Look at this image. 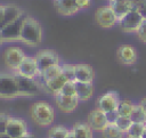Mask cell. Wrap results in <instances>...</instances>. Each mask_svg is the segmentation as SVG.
<instances>
[{
    "label": "cell",
    "mask_w": 146,
    "mask_h": 138,
    "mask_svg": "<svg viewBox=\"0 0 146 138\" xmlns=\"http://www.w3.org/2000/svg\"><path fill=\"white\" fill-rule=\"evenodd\" d=\"M42 26L41 24L31 16H24L19 41L29 47H38L42 42Z\"/></svg>",
    "instance_id": "obj_1"
},
{
    "label": "cell",
    "mask_w": 146,
    "mask_h": 138,
    "mask_svg": "<svg viewBox=\"0 0 146 138\" xmlns=\"http://www.w3.org/2000/svg\"><path fill=\"white\" fill-rule=\"evenodd\" d=\"M32 120L40 127H49L55 121V108L46 100H38L30 107Z\"/></svg>",
    "instance_id": "obj_2"
},
{
    "label": "cell",
    "mask_w": 146,
    "mask_h": 138,
    "mask_svg": "<svg viewBox=\"0 0 146 138\" xmlns=\"http://www.w3.org/2000/svg\"><path fill=\"white\" fill-rule=\"evenodd\" d=\"M17 97H21V95L15 73H0V98L15 99Z\"/></svg>",
    "instance_id": "obj_3"
},
{
    "label": "cell",
    "mask_w": 146,
    "mask_h": 138,
    "mask_svg": "<svg viewBox=\"0 0 146 138\" xmlns=\"http://www.w3.org/2000/svg\"><path fill=\"white\" fill-rule=\"evenodd\" d=\"M15 75H16L17 86H18L21 97H35V96L44 92L42 83L38 82L35 79L21 76L16 73H15Z\"/></svg>",
    "instance_id": "obj_4"
},
{
    "label": "cell",
    "mask_w": 146,
    "mask_h": 138,
    "mask_svg": "<svg viewBox=\"0 0 146 138\" xmlns=\"http://www.w3.org/2000/svg\"><path fill=\"white\" fill-rule=\"evenodd\" d=\"M95 21L102 29H112L117 25V17L110 5L102 6L95 11Z\"/></svg>",
    "instance_id": "obj_5"
},
{
    "label": "cell",
    "mask_w": 146,
    "mask_h": 138,
    "mask_svg": "<svg viewBox=\"0 0 146 138\" xmlns=\"http://www.w3.org/2000/svg\"><path fill=\"white\" fill-rule=\"evenodd\" d=\"M34 58H35L40 75L46 70H48L49 67L57 65V64H60L58 54L52 49H42L35 54Z\"/></svg>",
    "instance_id": "obj_6"
},
{
    "label": "cell",
    "mask_w": 146,
    "mask_h": 138,
    "mask_svg": "<svg viewBox=\"0 0 146 138\" xmlns=\"http://www.w3.org/2000/svg\"><path fill=\"white\" fill-rule=\"evenodd\" d=\"M144 21V17L136 10L131 9L127 15H124L121 19H119L117 25L121 29V31L125 33H136L141 25Z\"/></svg>",
    "instance_id": "obj_7"
},
{
    "label": "cell",
    "mask_w": 146,
    "mask_h": 138,
    "mask_svg": "<svg viewBox=\"0 0 146 138\" xmlns=\"http://www.w3.org/2000/svg\"><path fill=\"white\" fill-rule=\"evenodd\" d=\"M119 102H120V98L116 91H106L105 94H103L97 98L96 107L103 111L104 113L112 112V111H116Z\"/></svg>",
    "instance_id": "obj_8"
},
{
    "label": "cell",
    "mask_w": 146,
    "mask_h": 138,
    "mask_svg": "<svg viewBox=\"0 0 146 138\" xmlns=\"http://www.w3.org/2000/svg\"><path fill=\"white\" fill-rule=\"evenodd\" d=\"M25 57H26L25 52L19 47H9L5 51V55H3L6 65L14 72H16V70L22 64V62L25 59Z\"/></svg>",
    "instance_id": "obj_9"
},
{
    "label": "cell",
    "mask_w": 146,
    "mask_h": 138,
    "mask_svg": "<svg viewBox=\"0 0 146 138\" xmlns=\"http://www.w3.org/2000/svg\"><path fill=\"white\" fill-rule=\"evenodd\" d=\"M23 17H21L19 19L6 25L5 27H2L0 30V34L1 38L3 40V42H16L19 41L21 38V27H22V23H23Z\"/></svg>",
    "instance_id": "obj_10"
},
{
    "label": "cell",
    "mask_w": 146,
    "mask_h": 138,
    "mask_svg": "<svg viewBox=\"0 0 146 138\" xmlns=\"http://www.w3.org/2000/svg\"><path fill=\"white\" fill-rule=\"evenodd\" d=\"M16 74L21 75V76H25V78H31V79H35L38 76H40L39 74V68L35 62L34 56H26L25 59L22 62V64L18 66V68L15 72Z\"/></svg>",
    "instance_id": "obj_11"
},
{
    "label": "cell",
    "mask_w": 146,
    "mask_h": 138,
    "mask_svg": "<svg viewBox=\"0 0 146 138\" xmlns=\"http://www.w3.org/2000/svg\"><path fill=\"white\" fill-rule=\"evenodd\" d=\"M6 132L11 138H18V137L25 135L26 132H29V127H27V123L24 119L11 116L9 122H8Z\"/></svg>",
    "instance_id": "obj_12"
},
{
    "label": "cell",
    "mask_w": 146,
    "mask_h": 138,
    "mask_svg": "<svg viewBox=\"0 0 146 138\" xmlns=\"http://www.w3.org/2000/svg\"><path fill=\"white\" fill-rule=\"evenodd\" d=\"M54 98H55V103H56L57 108L63 113H72L73 111L76 109L79 102H80L76 96L70 97V96H64L60 94L55 95Z\"/></svg>",
    "instance_id": "obj_13"
},
{
    "label": "cell",
    "mask_w": 146,
    "mask_h": 138,
    "mask_svg": "<svg viewBox=\"0 0 146 138\" xmlns=\"http://www.w3.org/2000/svg\"><path fill=\"white\" fill-rule=\"evenodd\" d=\"M87 123L91 127V129L94 131H98V132L103 131L106 128V125L108 124L107 120H106V116H105V113L103 111H100L99 108H97V107L88 114Z\"/></svg>",
    "instance_id": "obj_14"
},
{
    "label": "cell",
    "mask_w": 146,
    "mask_h": 138,
    "mask_svg": "<svg viewBox=\"0 0 146 138\" xmlns=\"http://www.w3.org/2000/svg\"><path fill=\"white\" fill-rule=\"evenodd\" d=\"M117 59L121 64L130 66L137 62V51L130 44H121L116 51Z\"/></svg>",
    "instance_id": "obj_15"
},
{
    "label": "cell",
    "mask_w": 146,
    "mask_h": 138,
    "mask_svg": "<svg viewBox=\"0 0 146 138\" xmlns=\"http://www.w3.org/2000/svg\"><path fill=\"white\" fill-rule=\"evenodd\" d=\"M74 68H75V81L88 82V83L94 82L95 71L90 64L78 63V64H74Z\"/></svg>",
    "instance_id": "obj_16"
},
{
    "label": "cell",
    "mask_w": 146,
    "mask_h": 138,
    "mask_svg": "<svg viewBox=\"0 0 146 138\" xmlns=\"http://www.w3.org/2000/svg\"><path fill=\"white\" fill-rule=\"evenodd\" d=\"M23 16H24V11L18 6H16V5H5V13H3L2 21L0 23V30L2 27H5L6 25L19 19Z\"/></svg>",
    "instance_id": "obj_17"
},
{
    "label": "cell",
    "mask_w": 146,
    "mask_h": 138,
    "mask_svg": "<svg viewBox=\"0 0 146 138\" xmlns=\"http://www.w3.org/2000/svg\"><path fill=\"white\" fill-rule=\"evenodd\" d=\"M54 6L62 16H73L80 11L75 0H54Z\"/></svg>",
    "instance_id": "obj_18"
},
{
    "label": "cell",
    "mask_w": 146,
    "mask_h": 138,
    "mask_svg": "<svg viewBox=\"0 0 146 138\" xmlns=\"http://www.w3.org/2000/svg\"><path fill=\"white\" fill-rule=\"evenodd\" d=\"M66 82H68L67 78H66L63 73H60L59 75H57V76L54 78L52 80L47 81V82H42L43 91L47 92V94H50V95L55 96V95H57V94L62 90V88L64 87V84H65Z\"/></svg>",
    "instance_id": "obj_19"
},
{
    "label": "cell",
    "mask_w": 146,
    "mask_h": 138,
    "mask_svg": "<svg viewBox=\"0 0 146 138\" xmlns=\"http://www.w3.org/2000/svg\"><path fill=\"white\" fill-rule=\"evenodd\" d=\"M108 5L113 8L117 19H121L131 9H133L132 0H112L108 2Z\"/></svg>",
    "instance_id": "obj_20"
},
{
    "label": "cell",
    "mask_w": 146,
    "mask_h": 138,
    "mask_svg": "<svg viewBox=\"0 0 146 138\" xmlns=\"http://www.w3.org/2000/svg\"><path fill=\"white\" fill-rule=\"evenodd\" d=\"M76 97L80 102H88L94 95V84L88 82H74Z\"/></svg>",
    "instance_id": "obj_21"
},
{
    "label": "cell",
    "mask_w": 146,
    "mask_h": 138,
    "mask_svg": "<svg viewBox=\"0 0 146 138\" xmlns=\"http://www.w3.org/2000/svg\"><path fill=\"white\" fill-rule=\"evenodd\" d=\"M71 131L75 138H94V130L87 122H76Z\"/></svg>",
    "instance_id": "obj_22"
},
{
    "label": "cell",
    "mask_w": 146,
    "mask_h": 138,
    "mask_svg": "<svg viewBox=\"0 0 146 138\" xmlns=\"http://www.w3.org/2000/svg\"><path fill=\"white\" fill-rule=\"evenodd\" d=\"M135 104L130 100V99H120L117 107H116V112L119 114V116H129L131 115L132 111H133Z\"/></svg>",
    "instance_id": "obj_23"
},
{
    "label": "cell",
    "mask_w": 146,
    "mask_h": 138,
    "mask_svg": "<svg viewBox=\"0 0 146 138\" xmlns=\"http://www.w3.org/2000/svg\"><path fill=\"white\" fill-rule=\"evenodd\" d=\"M70 132H71V129H68L67 127L57 124V125H52L49 129L47 138H67Z\"/></svg>",
    "instance_id": "obj_24"
},
{
    "label": "cell",
    "mask_w": 146,
    "mask_h": 138,
    "mask_svg": "<svg viewBox=\"0 0 146 138\" xmlns=\"http://www.w3.org/2000/svg\"><path fill=\"white\" fill-rule=\"evenodd\" d=\"M102 138H124L125 133H123L115 124H107L106 128L100 131Z\"/></svg>",
    "instance_id": "obj_25"
},
{
    "label": "cell",
    "mask_w": 146,
    "mask_h": 138,
    "mask_svg": "<svg viewBox=\"0 0 146 138\" xmlns=\"http://www.w3.org/2000/svg\"><path fill=\"white\" fill-rule=\"evenodd\" d=\"M146 131V123H141V122H132V124L130 125L129 130L127 131V136L130 137H138L141 138L143 135Z\"/></svg>",
    "instance_id": "obj_26"
},
{
    "label": "cell",
    "mask_w": 146,
    "mask_h": 138,
    "mask_svg": "<svg viewBox=\"0 0 146 138\" xmlns=\"http://www.w3.org/2000/svg\"><path fill=\"white\" fill-rule=\"evenodd\" d=\"M60 73H62V66H60V64H57V65H54V66L49 67L48 70H46L40 75V78L42 79V82H47V81L52 80L54 78H56Z\"/></svg>",
    "instance_id": "obj_27"
},
{
    "label": "cell",
    "mask_w": 146,
    "mask_h": 138,
    "mask_svg": "<svg viewBox=\"0 0 146 138\" xmlns=\"http://www.w3.org/2000/svg\"><path fill=\"white\" fill-rule=\"evenodd\" d=\"M130 119L132 120V122H141V123H146V113L140 108V106L137 104H135L133 111L130 115Z\"/></svg>",
    "instance_id": "obj_28"
},
{
    "label": "cell",
    "mask_w": 146,
    "mask_h": 138,
    "mask_svg": "<svg viewBox=\"0 0 146 138\" xmlns=\"http://www.w3.org/2000/svg\"><path fill=\"white\" fill-rule=\"evenodd\" d=\"M119 130H121L123 133H127V131L129 130L130 125L132 124V120L129 117V116H119L114 123Z\"/></svg>",
    "instance_id": "obj_29"
},
{
    "label": "cell",
    "mask_w": 146,
    "mask_h": 138,
    "mask_svg": "<svg viewBox=\"0 0 146 138\" xmlns=\"http://www.w3.org/2000/svg\"><path fill=\"white\" fill-rule=\"evenodd\" d=\"M62 66V73L67 78L68 81L75 82V68H74V64H68V63H64L60 64Z\"/></svg>",
    "instance_id": "obj_30"
},
{
    "label": "cell",
    "mask_w": 146,
    "mask_h": 138,
    "mask_svg": "<svg viewBox=\"0 0 146 138\" xmlns=\"http://www.w3.org/2000/svg\"><path fill=\"white\" fill-rule=\"evenodd\" d=\"M60 95H64V96H70V97H74L76 96V91H75V84L74 82L72 81H68L64 84V87L62 88V90L58 92Z\"/></svg>",
    "instance_id": "obj_31"
},
{
    "label": "cell",
    "mask_w": 146,
    "mask_h": 138,
    "mask_svg": "<svg viewBox=\"0 0 146 138\" xmlns=\"http://www.w3.org/2000/svg\"><path fill=\"white\" fill-rule=\"evenodd\" d=\"M133 9H136L146 19V0H132Z\"/></svg>",
    "instance_id": "obj_32"
},
{
    "label": "cell",
    "mask_w": 146,
    "mask_h": 138,
    "mask_svg": "<svg viewBox=\"0 0 146 138\" xmlns=\"http://www.w3.org/2000/svg\"><path fill=\"white\" fill-rule=\"evenodd\" d=\"M10 117L11 116L6 114V113H0V133L6 132L7 125H8V122L10 120Z\"/></svg>",
    "instance_id": "obj_33"
},
{
    "label": "cell",
    "mask_w": 146,
    "mask_h": 138,
    "mask_svg": "<svg viewBox=\"0 0 146 138\" xmlns=\"http://www.w3.org/2000/svg\"><path fill=\"white\" fill-rule=\"evenodd\" d=\"M136 34H137L138 39H139L141 42L146 43V19L143 21V23H141V25L139 26V29H138V31L136 32Z\"/></svg>",
    "instance_id": "obj_34"
},
{
    "label": "cell",
    "mask_w": 146,
    "mask_h": 138,
    "mask_svg": "<svg viewBox=\"0 0 146 138\" xmlns=\"http://www.w3.org/2000/svg\"><path fill=\"white\" fill-rule=\"evenodd\" d=\"M105 116H106V120H107V123L108 124H114L116 119L119 117V114L116 111H112V112H106L105 113Z\"/></svg>",
    "instance_id": "obj_35"
},
{
    "label": "cell",
    "mask_w": 146,
    "mask_h": 138,
    "mask_svg": "<svg viewBox=\"0 0 146 138\" xmlns=\"http://www.w3.org/2000/svg\"><path fill=\"white\" fill-rule=\"evenodd\" d=\"M75 1H76L78 7L80 8V10H84V9H88L91 6L92 0H75Z\"/></svg>",
    "instance_id": "obj_36"
},
{
    "label": "cell",
    "mask_w": 146,
    "mask_h": 138,
    "mask_svg": "<svg viewBox=\"0 0 146 138\" xmlns=\"http://www.w3.org/2000/svg\"><path fill=\"white\" fill-rule=\"evenodd\" d=\"M138 105H139L140 108L146 113V97H144L143 99H140V102L138 103Z\"/></svg>",
    "instance_id": "obj_37"
},
{
    "label": "cell",
    "mask_w": 146,
    "mask_h": 138,
    "mask_svg": "<svg viewBox=\"0 0 146 138\" xmlns=\"http://www.w3.org/2000/svg\"><path fill=\"white\" fill-rule=\"evenodd\" d=\"M18 138H35V136L33 133H31V132H26L25 135H23V136H21Z\"/></svg>",
    "instance_id": "obj_38"
},
{
    "label": "cell",
    "mask_w": 146,
    "mask_h": 138,
    "mask_svg": "<svg viewBox=\"0 0 146 138\" xmlns=\"http://www.w3.org/2000/svg\"><path fill=\"white\" fill-rule=\"evenodd\" d=\"M3 13H5V5H1V3H0V23H1V21H2Z\"/></svg>",
    "instance_id": "obj_39"
},
{
    "label": "cell",
    "mask_w": 146,
    "mask_h": 138,
    "mask_svg": "<svg viewBox=\"0 0 146 138\" xmlns=\"http://www.w3.org/2000/svg\"><path fill=\"white\" fill-rule=\"evenodd\" d=\"M0 138H11L7 132H3V133H0Z\"/></svg>",
    "instance_id": "obj_40"
},
{
    "label": "cell",
    "mask_w": 146,
    "mask_h": 138,
    "mask_svg": "<svg viewBox=\"0 0 146 138\" xmlns=\"http://www.w3.org/2000/svg\"><path fill=\"white\" fill-rule=\"evenodd\" d=\"M67 138H75V137H74V136H73V133H72V131H71V132H70V135H68V136H67Z\"/></svg>",
    "instance_id": "obj_41"
},
{
    "label": "cell",
    "mask_w": 146,
    "mask_h": 138,
    "mask_svg": "<svg viewBox=\"0 0 146 138\" xmlns=\"http://www.w3.org/2000/svg\"><path fill=\"white\" fill-rule=\"evenodd\" d=\"M3 43V40H2V38H1V34H0V46Z\"/></svg>",
    "instance_id": "obj_42"
},
{
    "label": "cell",
    "mask_w": 146,
    "mask_h": 138,
    "mask_svg": "<svg viewBox=\"0 0 146 138\" xmlns=\"http://www.w3.org/2000/svg\"><path fill=\"white\" fill-rule=\"evenodd\" d=\"M124 138H138V137H130V136H127V135H125Z\"/></svg>",
    "instance_id": "obj_43"
},
{
    "label": "cell",
    "mask_w": 146,
    "mask_h": 138,
    "mask_svg": "<svg viewBox=\"0 0 146 138\" xmlns=\"http://www.w3.org/2000/svg\"><path fill=\"white\" fill-rule=\"evenodd\" d=\"M107 1H108V2H110V1H112V0H107Z\"/></svg>",
    "instance_id": "obj_44"
}]
</instances>
